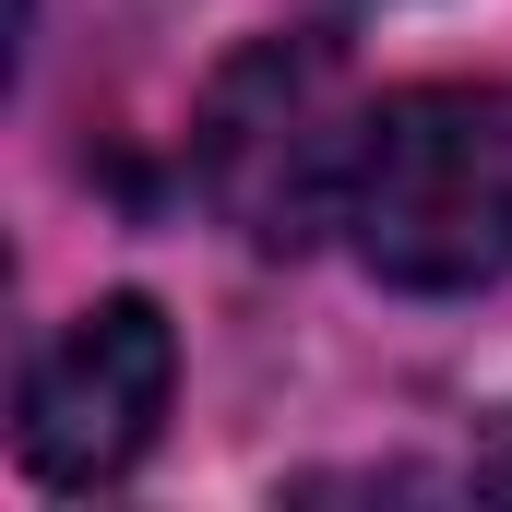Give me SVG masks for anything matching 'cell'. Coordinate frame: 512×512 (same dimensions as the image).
Here are the masks:
<instances>
[{
	"label": "cell",
	"mask_w": 512,
	"mask_h": 512,
	"mask_svg": "<svg viewBox=\"0 0 512 512\" xmlns=\"http://www.w3.org/2000/svg\"><path fill=\"white\" fill-rule=\"evenodd\" d=\"M358 262L405 298H465L512 262V84H417L358 120Z\"/></svg>",
	"instance_id": "6da1fadb"
},
{
	"label": "cell",
	"mask_w": 512,
	"mask_h": 512,
	"mask_svg": "<svg viewBox=\"0 0 512 512\" xmlns=\"http://www.w3.org/2000/svg\"><path fill=\"white\" fill-rule=\"evenodd\" d=\"M203 191L251 251H298L322 215L346 227V167H358V120H346V72L310 36H262L215 72L203 96Z\"/></svg>",
	"instance_id": "7a4b0ae2"
},
{
	"label": "cell",
	"mask_w": 512,
	"mask_h": 512,
	"mask_svg": "<svg viewBox=\"0 0 512 512\" xmlns=\"http://www.w3.org/2000/svg\"><path fill=\"white\" fill-rule=\"evenodd\" d=\"M179 393V334L155 298H96L60 322V346L24 370V477L36 489H108L131 453L155 441Z\"/></svg>",
	"instance_id": "3957f363"
},
{
	"label": "cell",
	"mask_w": 512,
	"mask_h": 512,
	"mask_svg": "<svg viewBox=\"0 0 512 512\" xmlns=\"http://www.w3.org/2000/svg\"><path fill=\"white\" fill-rule=\"evenodd\" d=\"M477 489H501V501H512V417H501V441L477 453Z\"/></svg>",
	"instance_id": "277c9868"
}]
</instances>
